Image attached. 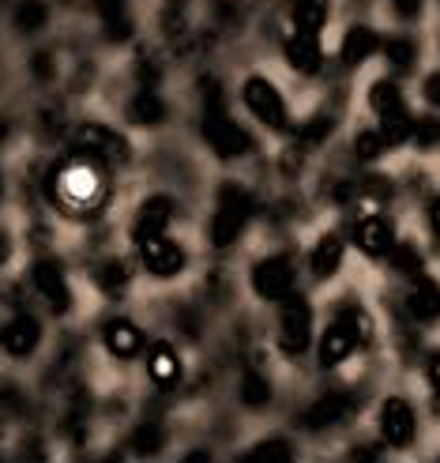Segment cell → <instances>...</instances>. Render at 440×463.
Segmentation results:
<instances>
[{
  "label": "cell",
  "instance_id": "d6986e66",
  "mask_svg": "<svg viewBox=\"0 0 440 463\" xmlns=\"http://www.w3.org/2000/svg\"><path fill=\"white\" fill-rule=\"evenodd\" d=\"M354 245L365 257H388L391 245H396V230L384 215H365L354 222Z\"/></svg>",
  "mask_w": 440,
  "mask_h": 463
},
{
  "label": "cell",
  "instance_id": "7402d4cb",
  "mask_svg": "<svg viewBox=\"0 0 440 463\" xmlns=\"http://www.w3.org/2000/svg\"><path fill=\"white\" fill-rule=\"evenodd\" d=\"M320 45H316V34H290L286 38V61H290V68L294 72H301V76H313V72H320Z\"/></svg>",
  "mask_w": 440,
  "mask_h": 463
},
{
  "label": "cell",
  "instance_id": "83f0119b",
  "mask_svg": "<svg viewBox=\"0 0 440 463\" xmlns=\"http://www.w3.org/2000/svg\"><path fill=\"white\" fill-rule=\"evenodd\" d=\"M294 445L286 441L283 433H271V437H264V441H257L248 449V459H267V463H290L294 459Z\"/></svg>",
  "mask_w": 440,
  "mask_h": 463
},
{
  "label": "cell",
  "instance_id": "44dd1931",
  "mask_svg": "<svg viewBox=\"0 0 440 463\" xmlns=\"http://www.w3.org/2000/svg\"><path fill=\"white\" fill-rule=\"evenodd\" d=\"M166 445H170V433H166V426L162 422H140L132 433H128V449H132V456H140V459H158L162 452H166Z\"/></svg>",
  "mask_w": 440,
  "mask_h": 463
},
{
  "label": "cell",
  "instance_id": "d6a6232c",
  "mask_svg": "<svg viewBox=\"0 0 440 463\" xmlns=\"http://www.w3.org/2000/svg\"><path fill=\"white\" fill-rule=\"evenodd\" d=\"M384 53H388V64L391 68H399V72H407V68L414 64V42L410 38H391V42H384Z\"/></svg>",
  "mask_w": 440,
  "mask_h": 463
},
{
  "label": "cell",
  "instance_id": "f546056e",
  "mask_svg": "<svg viewBox=\"0 0 440 463\" xmlns=\"http://www.w3.org/2000/svg\"><path fill=\"white\" fill-rule=\"evenodd\" d=\"M45 19H50V8L42 5V0H23V5L15 8V27L23 34H34L45 27Z\"/></svg>",
  "mask_w": 440,
  "mask_h": 463
},
{
  "label": "cell",
  "instance_id": "836d02e7",
  "mask_svg": "<svg viewBox=\"0 0 440 463\" xmlns=\"http://www.w3.org/2000/svg\"><path fill=\"white\" fill-rule=\"evenodd\" d=\"M332 118H328V113H316V118L305 125V128H301L297 132V140L301 144H305V147H316V144H323V140H328V136H332Z\"/></svg>",
  "mask_w": 440,
  "mask_h": 463
},
{
  "label": "cell",
  "instance_id": "ab89813d",
  "mask_svg": "<svg viewBox=\"0 0 440 463\" xmlns=\"http://www.w3.org/2000/svg\"><path fill=\"white\" fill-rule=\"evenodd\" d=\"M426 222H429V234L440 241V196L429 200V207H426Z\"/></svg>",
  "mask_w": 440,
  "mask_h": 463
},
{
  "label": "cell",
  "instance_id": "5b68a950",
  "mask_svg": "<svg viewBox=\"0 0 440 463\" xmlns=\"http://www.w3.org/2000/svg\"><path fill=\"white\" fill-rule=\"evenodd\" d=\"M275 346L286 358H305L316 346V317L305 294H294L279 306V320H275Z\"/></svg>",
  "mask_w": 440,
  "mask_h": 463
},
{
  "label": "cell",
  "instance_id": "52a82bcc",
  "mask_svg": "<svg viewBox=\"0 0 440 463\" xmlns=\"http://www.w3.org/2000/svg\"><path fill=\"white\" fill-rule=\"evenodd\" d=\"M136 252H140L144 275L154 283H173L189 271V249H184V241H177L173 234H162V238L136 245Z\"/></svg>",
  "mask_w": 440,
  "mask_h": 463
},
{
  "label": "cell",
  "instance_id": "d590c367",
  "mask_svg": "<svg viewBox=\"0 0 440 463\" xmlns=\"http://www.w3.org/2000/svg\"><path fill=\"white\" fill-rule=\"evenodd\" d=\"M31 72H34L38 80H53V57L45 53V50L34 53V57H31Z\"/></svg>",
  "mask_w": 440,
  "mask_h": 463
},
{
  "label": "cell",
  "instance_id": "30bf717a",
  "mask_svg": "<svg viewBox=\"0 0 440 463\" xmlns=\"http://www.w3.org/2000/svg\"><path fill=\"white\" fill-rule=\"evenodd\" d=\"M241 99L248 106V113L257 118L260 125H267L271 132H286L290 128V113H286V102L279 95V87L264 76H248L245 87H241Z\"/></svg>",
  "mask_w": 440,
  "mask_h": 463
},
{
  "label": "cell",
  "instance_id": "4316f807",
  "mask_svg": "<svg viewBox=\"0 0 440 463\" xmlns=\"http://www.w3.org/2000/svg\"><path fill=\"white\" fill-rule=\"evenodd\" d=\"M328 23V0H294V27L301 34H320Z\"/></svg>",
  "mask_w": 440,
  "mask_h": 463
},
{
  "label": "cell",
  "instance_id": "8d00e7d4",
  "mask_svg": "<svg viewBox=\"0 0 440 463\" xmlns=\"http://www.w3.org/2000/svg\"><path fill=\"white\" fill-rule=\"evenodd\" d=\"M200 87H203V106L207 109H222V87H219V80H203Z\"/></svg>",
  "mask_w": 440,
  "mask_h": 463
},
{
  "label": "cell",
  "instance_id": "8fae6325",
  "mask_svg": "<svg viewBox=\"0 0 440 463\" xmlns=\"http://www.w3.org/2000/svg\"><path fill=\"white\" fill-rule=\"evenodd\" d=\"M203 140L211 147L222 162H234V158H245L252 151V136L226 118V109H207L203 118Z\"/></svg>",
  "mask_w": 440,
  "mask_h": 463
},
{
  "label": "cell",
  "instance_id": "6da1fadb",
  "mask_svg": "<svg viewBox=\"0 0 440 463\" xmlns=\"http://www.w3.org/2000/svg\"><path fill=\"white\" fill-rule=\"evenodd\" d=\"M45 193L64 212H90V207H98L106 200V162L80 151L76 158H68L50 170Z\"/></svg>",
  "mask_w": 440,
  "mask_h": 463
},
{
  "label": "cell",
  "instance_id": "5bb4252c",
  "mask_svg": "<svg viewBox=\"0 0 440 463\" xmlns=\"http://www.w3.org/2000/svg\"><path fill=\"white\" fill-rule=\"evenodd\" d=\"M173 219H177V203H173V196H166V193L147 196L140 207H136V215H132V241H136V245H144V241H151V238L170 234Z\"/></svg>",
  "mask_w": 440,
  "mask_h": 463
},
{
  "label": "cell",
  "instance_id": "e0dca14e",
  "mask_svg": "<svg viewBox=\"0 0 440 463\" xmlns=\"http://www.w3.org/2000/svg\"><path fill=\"white\" fill-rule=\"evenodd\" d=\"M238 403L248 414H260V411H267L275 403V384H271V377L264 373V369L245 365L238 373Z\"/></svg>",
  "mask_w": 440,
  "mask_h": 463
},
{
  "label": "cell",
  "instance_id": "b9f144b4",
  "mask_svg": "<svg viewBox=\"0 0 440 463\" xmlns=\"http://www.w3.org/2000/svg\"><path fill=\"white\" fill-rule=\"evenodd\" d=\"M12 252H15V245H12V234H8V230H0V268H5V264L12 260Z\"/></svg>",
  "mask_w": 440,
  "mask_h": 463
},
{
  "label": "cell",
  "instance_id": "9a60e30c",
  "mask_svg": "<svg viewBox=\"0 0 440 463\" xmlns=\"http://www.w3.org/2000/svg\"><path fill=\"white\" fill-rule=\"evenodd\" d=\"M351 411H354L351 392H323L320 400H313V403L305 407V414H301V426L313 430V433L335 430L339 422L351 419Z\"/></svg>",
  "mask_w": 440,
  "mask_h": 463
},
{
  "label": "cell",
  "instance_id": "277c9868",
  "mask_svg": "<svg viewBox=\"0 0 440 463\" xmlns=\"http://www.w3.org/2000/svg\"><path fill=\"white\" fill-rule=\"evenodd\" d=\"M248 290L257 294V302L264 306H283L286 298L297 294V264L290 252H267V257H257L245 271Z\"/></svg>",
  "mask_w": 440,
  "mask_h": 463
},
{
  "label": "cell",
  "instance_id": "7a4b0ae2",
  "mask_svg": "<svg viewBox=\"0 0 440 463\" xmlns=\"http://www.w3.org/2000/svg\"><path fill=\"white\" fill-rule=\"evenodd\" d=\"M369 324L358 302H342L335 306V317L328 320V328L316 335V362L320 369H339L354 358V351L365 343Z\"/></svg>",
  "mask_w": 440,
  "mask_h": 463
},
{
  "label": "cell",
  "instance_id": "d4e9b609",
  "mask_svg": "<svg viewBox=\"0 0 440 463\" xmlns=\"http://www.w3.org/2000/svg\"><path fill=\"white\" fill-rule=\"evenodd\" d=\"M377 45H380V38L369 27H351V31H346V38H342V61L351 68H358V64H365L369 57L377 53Z\"/></svg>",
  "mask_w": 440,
  "mask_h": 463
},
{
  "label": "cell",
  "instance_id": "9c48e42d",
  "mask_svg": "<svg viewBox=\"0 0 440 463\" xmlns=\"http://www.w3.org/2000/svg\"><path fill=\"white\" fill-rule=\"evenodd\" d=\"M377 433L388 449L407 452L418 441V411H414V403L403 396H388L377 411Z\"/></svg>",
  "mask_w": 440,
  "mask_h": 463
},
{
  "label": "cell",
  "instance_id": "603a6c76",
  "mask_svg": "<svg viewBox=\"0 0 440 463\" xmlns=\"http://www.w3.org/2000/svg\"><path fill=\"white\" fill-rule=\"evenodd\" d=\"M132 268H128V260H117V257H109V260H102L98 268H95V283H98V290L102 294H109V298H117V294H125L128 287H132Z\"/></svg>",
  "mask_w": 440,
  "mask_h": 463
},
{
  "label": "cell",
  "instance_id": "ee69618b",
  "mask_svg": "<svg viewBox=\"0 0 440 463\" xmlns=\"http://www.w3.org/2000/svg\"><path fill=\"white\" fill-rule=\"evenodd\" d=\"M0 196H5V174H0Z\"/></svg>",
  "mask_w": 440,
  "mask_h": 463
},
{
  "label": "cell",
  "instance_id": "e575fe53",
  "mask_svg": "<svg viewBox=\"0 0 440 463\" xmlns=\"http://www.w3.org/2000/svg\"><path fill=\"white\" fill-rule=\"evenodd\" d=\"M410 140H418V147H436L440 144V118H422V121H414V136Z\"/></svg>",
  "mask_w": 440,
  "mask_h": 463
},
{
  "label": "cell",
  "instance_id": "8992f818",
  "mask_svg": "<svg viewBox=\"0 0 440 463\" xmlns=\"http://www.w3.org/2000/svg\"><path fill=\"white\" fill-rule=\"evenodd\" d=\"M31 287L34 294L50 306L53 317H68L76 306V287H72V275L57 257H38L31 264Z\"/></svg>",
  "mask_w": 440,
  "mask_h": 463
},
{
  "label": "cell",
  "instance_id": "74e56055",
  "mask_svg": "<svg viewBox=\"0 0 440 463\" xmlns=\"http://www.w3.org/2000/svg\"><path fill=\"white\" fill-rule=\"evenodd\" d=\"M426 384L440 396V351H433V354L426 358Z\"/></svg>",
  "mask_w": 440,
  "mask_h": 463
},
{
  "label": "cell",
  "instance_id": "cb8c5ba5",
  "mask_svg": "<svg viewBox=\"0 0 440 463\" xmlns=\"http://www.w3.org/2000/svg\"><path fill=\"white\" fill-rule=\"evenodd\" d=\"M128 121H132V125H147V128H154V125L166 121V102L154 95V87H144L140 95L128 102Z\"/></svg>",
  "mask_w": 440,
  "mask_h": 463
},
{
  "label": "cell",
  "instance_id": "60d3db41",
  "mask_svg": "<svg viewBox=\"0 0 440 463\" xmlns=\"http://www.w3.org/2000/svg\"><path fill=\"white\" fill-rule=\"evenodd\" d=\"M396 5V12H399V19H414L422 12V0H391Z\"/></svg>",
  "mask_w": 440,
  "mask_h": 463
},
{
  "label": "cell",
  "instance_id": "484cf974",
  "mask_svg": "<svg viewBox=\"0 0 440 463\" xmlns=\"http://www.w3.org/2000/svg\"><path fill=\"white\" fill-rule=\"evenodd\" d=\"M369 106L377 109V118H399V113H410L407 102H403V90L391 83V80H380L373 83V90H369Z\"/></svg>",
  "mask_w": 440,
  "mask_h": 463
},
{
  "label": "cell",
  "instance_id": "f35d334b",
  "mask_svg": "<svg viewBox=\"0 0 440 463\" xmlns=\"http://www.w3.org/2000/svg\"><path fill=\"white\" fill-rule=\"evenodd\" d=\"M136 76H140L144 87H154V83H158V64H154L151 57H144L140 64H136Z\"/></svg>",
  "mask_w": 440,
  "mask_h": 463
},
{
  "label": "cell",
  "instance_id": "ac0fdd59",
  "mask_svg": "<svg viewBox=\"0 0 440 463\" xmlns=\"http://www.w3.org/2000/svg\"><path fill=\"white\" fill-rule=\"evenodd\" d=\"M407 313L418 324H436L440 320V279L433 275H414L407 290Z\"/></svg>",
  "mask_w": 440,
  "mask_h": 463
},
{
  "label": "cell",
  "instance_id": "4dcf8cb0",
  "mask_svg": "<svg viewBox=\"0 0 440 463\" xmlns=\"http://www.w3.org/2000/svg\"><path fill=\"white\" fill-rule=\"evenodd\" d=\"M384 151H388V136H384L380 128H365V132H358L354 155H358L361 162H373V158H380Z\"/></svg>",
  "mask_w": 440,
  "mask_h": 463
},
{
  "label": "cell",
  "instance_id": "3957f363",
  "mask_svg": "<svg viewBox=\"0 0 440 463\" xmlns=\"http://www.w3.org/2000/svg\"><path fill=\"white\" fill-rule=\"evenodd\" d=\"M252 212H257V200L248 196V189H241V184H222L215 212L207 219V241H211V249H219V252L234 249L245 234Z\"/></svg>",
  "mask_w": 440,
  "mask_h": 463
},
{
  "label": "cell",
  "instance_id": "4fadbf2b",
  "mask_svg": "<svg viewBox=\"0 0 440 463\" xmlns=\"http://www.w3.org/2000/svg\"><path fill=\"white\" fill-rule=\"evenodd\" d=\"M42 339H45L42 320L27 309H19L15 317L5 320V328H0V351H5L8 358H15V362H27L42 351Z\"/></svg>",
  "mask_w": 440,
  "mask_h": 463
},
{
  "label": "cell",
  "instance_id": "7c38bea8",
  "mask_svg": "<svg viewBox=\"0 0 440 463\" xmlns=\"http://www.w3.org/2000/svg\"><path fill=\"white\" fill-rule=\"evenodd\" d=\"M144 373H147L151 388H158V392L181 388V381H184V354H181V346L170 343V339L147 343V351H144Z\"/></svg>",
  "mask_w": 440,
  "mask_h": 463
},
{
  "label": "cell",
  "instance_id": "ba28073f",
  "mask_svg": "<svg viewBox=\"0 0 440 463\" xmlns=\"http://www.w3.org/2000/svg\"><path fill=\"white\" fill-rule=\"evenodd\" d=\"M98 346L106 351L109 362L128 365V362H136V358H144V351H147V332H144L140 320H132V317H125V313H113L109 320H102V328H98Z\"/></svg>",
  "mask_w": 440,
  "mask_h": 463
},
{
  "label": "cell",
  "instance_id": "ffe728a7",
  "mask_svg": "<svg viewBox=\"0 0 440 463\" xmlns=\"http://www.w3.org/2000/svg\"><path fill=\"white\" fill-rule=\"evenodd\" d=\"M346 260V241L339 234H320L309 249V271L313 279H335Z\"/></svg>",
  "mask_w": 440,
  "mask_h": 463
},
{
  "label": "cell",
  "instance_id": "1f68e13d",
  "mask_svg": "<svg viewBox=\"0 0 440 463\" xmlns=\"http://www.w3.org/2000/svg\"><path fill=\"white\" fill-rule=\"evenodd\" d=\"M102 19H106V38H109V42H128V38H132V19H128L125 5L102 12Z\"/></svg>",
  "mask_w": 440,
  "mask_h": 463
},
{
  "label": "cell",
  "instance_id": "f1b7e54d",
  "mask_svg": "<svg viewBox=\"0 0 440 463\" xmlns=\"http://www.w3.org/2000/svg\"><path fill=\"white\" fill-rule=\"evenodd\" d=\"M388 260H391V268H396L399 275H422V252H418V245H410V241H399V245H391V252H388Z\"/></svg>",
  "mask_w": 440,
  "mask_h": 463
},
{
  "label": "cell",
  "instance_id": "7bdbcfd3",
  "mask_svg": "<svg viewBox=\"0 0 440 463\" xmlns=\"http://www.w3.org/2000/svg\"><path fill=\"white\" fill-rule=\"evenodd\" d=\"M426 99H429L433 106H440V72L426 80Z\"/></svg>",
  "mask_w": 440,
  "mask_h": 463
},
{
  "label": "cell",
  "instance_id": "2e32d148",
  "mask_svg": "<svg viewBox=\"0 0 440 463\" xmlns=\"http://www.w3.org/2000/svg\"><path fill=\"white\" fill-rule=\"evenodd\" d=\"M76 147L87 151V155H95L98 162H125L128 158V144H125V136H117L113 128L106 125H83L76 132Z\"/></svg>",
  "mask_w": 440,
  "mask_h": 463
}]
</instances>
